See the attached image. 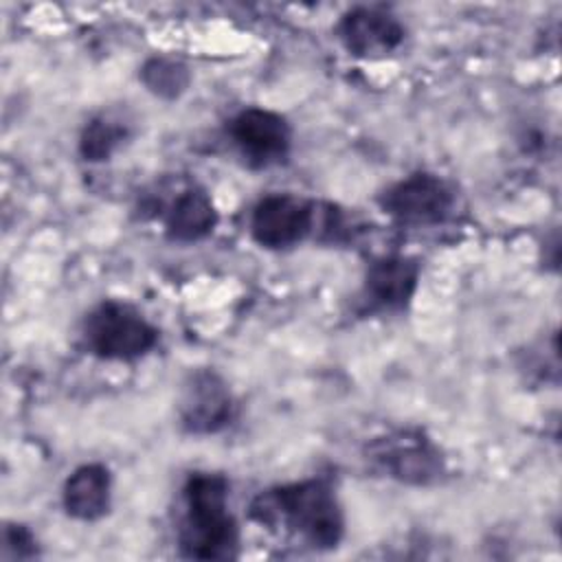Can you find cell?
Returning <instances> with one entry per match:
<instances>
[{
  "label": "cell",
  "mask_w": 562,
  "mask_h": 562,
  "mask_svg": "<svg viewBox=\"0 0 562 562\" xmlns=\"http://www.w3.org/2000/svg\"><path fill=\"white\" fill-rule=\"evenodd\" d=\"M250 518L263 527H281L316 549H331L345 531L342 509L329 483L307 479L261 492L250 505Z\"/></svg>",
  "instance_id": "cell-1"
},
{
  "label": "cell",
  "mask_w": 562,
  "mask_h": 562,
  "mask_svg": "<svg viewBox=\"0 0 562 562\" xmlns=\"http://www.w3.org/2000/svg\"><path fill=\"white\" fill-rule=\"evenodd\" d=\"M178 542L187 558H235L239 531L228 512V481L222 474L195 472L182 487V518Z\"/></svg>",
  "instance_id": "cell-2"
},
{
  "label": "cell",
  "mask_w": 562,
  "mask_h": 562,
  "mask_svg": "<svg viewBox=\"0 0 562 562\" xmlns=\"http://www.w3.org/2000/svg\"><path fill=\"white\" fill-rule=\"evenodd\" d=\"M140 79L149 92L162 99L180 97L189 86V70L173 57H151L140 68Z\"/></svg>",
  "instance_id": "cell-14"
},
{
  "label": "cell",
  "mask_w": 562,
  "mask_h": 562,
  "mask_svg": "<svg viewBox=\"0 0 562 562\" xmlns=\"http://www.w3.org/2000/svg\"><path fill=\"white\" fill-rule=\"evenodd\" d=\"M2 549L4 558H33L35 555V538L33 533L22 525H7L2 533Z\"/></svg>",
  "instance_id": "cell-15"
},
{
  "label": "cell",
  "mask_w": 562,
  "mask_h": 562,
  "mask_svg": "<svg viewBox=\"0 0 562 562\" xmlns=\"http://www.w3.org/2000/svg\"><path fill=\"white\" fill-rule=\"evenodd\" d=\"M228 134L250 167L277 165L290 151V125L272 110L248 108L239 112L231 121Z\"/></svg>",
  "instance_id": "cell-6"
},
{
  "label": "cell",
  "mask_w": 562,
  "mask_h": 562,
  "mask_svg": "<svg viewBox=\"0 0 562 562\" xmlns=\"http://www.w3.org/2000/svg\"><path fill=\"white\" fill-rule=\"evenodd\" d=\"M314 226L312 204L288 193L259 200L250 217V233L263 248H290L310 235Z\"/></svg>",
  "instance_id": "cell-7"
},
{
  "label": "cell",
  "mask_w": 562,
  "mask_h": 562,
  "mask_svg": "<svg viewBox=\"0 0 562 562\" xmlns=\"http://www.w3.org/2000/svg\"><path fill=\"white\" fill-rule=\"evenodd\" d=\"M419 281V266L402 255H391L373 261L364 279V303L373 312L404 310Z\"/></svg>",
  "instance_id": "cell-10"
},
{
  "label": "cell",
  "mask_w": 562,
  "mask_h": 562,
  "mask_svg": "<svg viewBox=\"0 0 562 562\" xmlns=\"http://www.w3.org/2000/svg\"><path fill=\"white\" fill-rule=\"evenodd\" d=\"M342 46L358 57H378L395 50L404 40V26L395 15L375 7H356L338 24Z\"/></svg>",
  "instance_id": "cell-9"
},
{
  "label": "cell",
  "mask_w": 562,
  "mask_h": 562,
  "mask_svg": "<svg viewBox=\"0 0 562 562\" xmlns=\"http://www.w3.org/2000/svg\"><path fill=\"white\" fill-rule=\"evenodd\" d=\"M371 459L391 479L411 485L435 483L443 472L439 450L419 432H397L371 446Z\"/></svg>",
  "instance_id": "cell-5"
},
{
  "label": "cell",
  "mask_w": 562,
  "mask_h": 562,
  "mask_svg": "<svg viewBox=\"0 0 562 562\" xmlns=\"http://www.w3.org/2000/svg\"><path fill=\"white\" fill-rule=\"evenodd\" d=\"M233 419V397L226 382L213 371H195L184 384L180 424L187 432L211 435Z\"/></svg>",
  "instance_id": "cell-8"
},
{
  "label": "cell",
  "mask_w": 562,
  "mask_h": 562,
  "mask_svg": "<svg viewBox=\"0 0 562 562\" xmlns=\"http://www.w3.org/2000/svg\"><path fill=\"white\" fill-rule=\"evenodd\" d=\"M217 224V211L204 189H184L167 213V233L176 241H198Z\"/></svg>",
  "instance_id": "cell-12"
},
{
  "label": "cell",
  "mask_w": 562,
  "mask_h": 562,
  "mask_svg": "<svg viewBox=\"0 0 562 562\" xmlns=\"http://www.w3.org/2000/svg\"><path fill=\"white\" fill-rule=\"evenodd\" d=\"M127 134V123L110 114H99L86 123L79 136V154L90 162L108 160L116 147L123 145Z\"/></svg>",
  "instance_id": "cell-13"
},
{
  "label": "cell",
  "mask_w": 562,
  "mask_h": 562,
  "mask_svg": "<svg viewBox=\"0 0 562 562\" xmlns=\"http://www.w3.org/2000/svg\"><path fill=\"white\" fill-rule=\"evenodd\" d=\"M454 204L450 187L435 173H413L395 184H391L382 198L380 206L384 213L402 224L426 226L439 224L448 217Z\"/></svg>",
  "instance_id": "cell-4"
},
{
  "label": "cell",
  "mask_w": 562,
  "mask_h": 562,
  "mask_svg": "<svg viewBox=\"0 0 562 562\" xmlns=\"http://www.w3.org/2000/svg\"><path fill=\"white\" fill-rule=\"evenodd\" d=\"M86 347L103 360H134L158 342V329L132 305L105 301L83 323Z\"/></svg>",
  "instance_id": "cell-3"
},
{
  "label": "cell",
  "mask_w": 562,
  "mask_h": 562,
  "mask_svg": "<svg viewBox=\"0 0 562 562\" xmlns=\"http://www.w3.org/2000/svg\"><path fill=\"white\" fill-rule=\"evenodd\" d=\"M110 472L99 463L77 468L64 483V507L77 520H97L110 507Z\"/></svg>",
  "instance_id": "cell-11"
}]
</instances>
